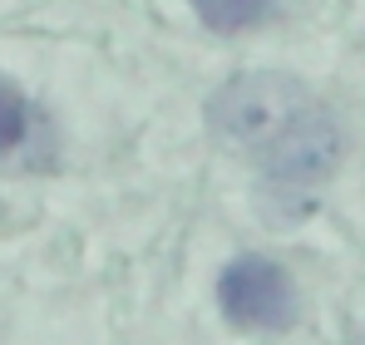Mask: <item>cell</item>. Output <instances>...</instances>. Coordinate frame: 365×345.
<instances>
[{
    "label": "cell",
    "instance_id": "cell-1",
    "mask_svg": "<svg viewBox=\"0 0 365 345\" xmlns=\"http://www.w3.org/2000/svg\"><path fill=\"white\" fill-rule=\"evenodd\" d=\"M207 123L257 163V192L272 217L311 212L316 187L336 172L346 138L336 114L287 74H237L207 99Z\"/></svg>",
    "mask_w": 365,
    "mask_h": 345
},
{
    "label": "cell",
    "instance_id": "cell-2",
    "mask_svg": "<svg viewBox=\"0 0 365 345\" xmlns=\"http://www.w3.org/2000/svg\"><path fill=\"white\" fill-rule=\"evenodd\" d=\"M217 306L232 326H247V331H287L302 311L292 277L272 257H257V252L227 262V272L217 277Z\"/></svg>",
    "mask_w": 365,
    "mask_h": 345
},
{
    "label": "cell",
    "instance_id": "cell-3",
    "mask_svg": "<svg viewBox=\"0 0 365 345\" xmlns=\"http://www.w3.org/2000/svg\"><path fill=\"white\" fill-rule=\"evenodd\" d=\"M197 20L217 35H242V30H257L272 20L277 0H192Z\"/></svg>",
    "mask_w": 365,
    "mask_h": 345
},
{
    "label": "cell",
    "instance_id": "cell-4",
    "mask_svg": "<svg viewBox=\"0 0 365 345\" xmlns=\"http://www.w3.org/2000/svg\"><path fill=\"white\" fill-rule=\"evenodd\" d=\"M30 133H35V109H30V99H25L10 79H0V158L20 153V148L30 143Z\"/></svg>",
    "mask_w": 365,
    "mask_h": 345
}]
</instances>
